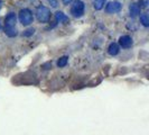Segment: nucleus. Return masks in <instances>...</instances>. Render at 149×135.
Wrapping results in <instances>:
<instances>
[{
  "label": "nucleus",
  "mask_w": 149,
  "mask_h": 135,
  "mask_svg": "<svg viewBox=\"0 0 149 135\" xmlns=\"http://www.w3.org/2000/svg\"><path fill=\"white\" fill-rule=\"evenodd\" d=\"M55 18H56V20L58 22H68V17H67L64 13H62V11H57L56 14H55Z\"/></svg>",
  "instance_id": "0eeeda50"
},
{
  "label": "nucleus",
  "mask_w": 149,
  "mask_h": 135,
  "mask_svg": "<svg viewBox=\"0 0 149 135\" xmlns=\"http://www.w3.org/2000/svg\"><path fill=\"white\" fill-rule=\"evenodd\" d=\"M84 9H85L84 2L81 0H75V1H73V5L71 8V14L76 18H80L84 14Z\"/></svg>",
  "instance_id": "f03ea898"
},
{
  "label": "nucleus",
  "mask_w": 149,
  "mask_h": 135,
  "mask_svg": "<svg viewBox=\"0 0 149 135\" xmlns=\"http://www.w3.org/2000/svg\"><path fill=\"white\" fill-rule=\"evenodd\" d=\"M0 30H1V24H0Z\"/></svg>",
  "instance_id": "a211bd4d"
},
{
  "label": "nucleus",
  "mask_w": 149,
  "mask_h": 135,
  "mask_svg": "<svg viewBox=\"0 0 149 135\" xmlns=\"http://www.w3.org/2000/svg\"><path fill=\"white\" fill-rule=\"evenodd\" d=\"M36 16H37V19L39 22H47L49 20V17H51V11L45 6H39L37 8V11H36Z\"/></svg>",
  "instance_id": "20e7f679"
},
{
  "label": "nucleus",
  "mask_w": 149,
  "mask_h": 135,
  "mask_svg": "<svg viewBox=\"0 0 149 135\" xmlns=\"http://www.w3.org/2000/svg\"><path fill=\"white\" fill-rule=\"evenodd\" d=\"M34 32H35L34 28H29V30H27L25 33H24V36H30V35H33V34H34Z\"/></svg>",
  "instance_id": "ddd939ff"
},
{
  "label": "nucleus",
  "mask_w": 149,
  "mask_h": 135,
  "mask_svg": "<svg viewBox=\"0 0 149 135\" xmlns=\"http://www.w3.org/2000/svg\"><path fill=\"white\" fill-rule=\"evenodd\" d=\"M0 8H1V1H0Z\"/></svg>",
  "instance_id": "f3484780"
},
{
  "label": "nucleus",
  "mask_w": 149,
  "mask_h": 135,
  "mask_svg": "<svg viewBox=\"0 0 149 135\" xmlns=\"http://www.w3.org/2000/svg\"><path fill=\"white\" fill-rule=\"evenodd\" d=\"M119 44L123 47V49H129L131 47L132 45V38L128 35H125V36H121L119 39Z\"/></svg>",
  "instance_id": "423d86ee"
},
{
  "label": "nucleus",
  "mask_w": 149,
  "mask_h": 135,
  "mask_svg": "<svg viewBox=\"0 0 149 135\" xmlns=\"http://www.w3.org/2000/svg\"><path fill=\"white\" fill-rule=\"evenodd\" d=\"M49 1V4L52 5V7H57V5H58V1L57 0H48Z\"/></svg>",
  "instance_id": "2eb2a0df"
},
{
  "label": "nucleus",
  "mask_w": 149,
  "mask_h": 135,
  "mask_svg": "<svg viewBox=\"0 0 149 135\" xmlns=\"http://www.w3.org/2000/svg\"><path fill=\"white\" fill-rule=\"evenodd\" d=\"M16 15L14 13H9L5 19V33L9 37H14L17 35V28H16Z\"/></svg>",
  "instance_id": "f257e3e1"
},
{
  "label": "nucleus",
  "mask_w": 149,
  "mask_h": 135,
  "mask_svg": "<svg viewBox=\"0 0 149 135\" xmlns=\"http://www.w3.org/2000/svg\"><path fill=\"white\" fill-rule=\"evenodd\" d=\"M129 11H130V16L131 17H136V16L139 15V13H140V8L139 6L137 5V4H132L130 8H129Z\"/></svg>",
  "instance_id": "6e6552de"
},
{
  "label": "nucleus",
  "mask_w": 149,
  "mask_h": 135,
  "mask_svg": "<svg viewBox=\"0 0 149 135\" xmlns=\"http://www.w3.org/2000/svg\"><path fill=\"white\" fill-rule=\"evenodd\" d=\"M122 8V5L118 2V1H112L109 2L107 6H105V11L108 14H116V13H119Z\"/></svg>",
  "instance_id": "39448f33"
},
{
  "label": "nucleus",
  "mask_w": 149,
  "mask_h": 135,
  "mask_svg": "<svg viewBox=\"0 0 149 135\" xmlns=\"http://www.w3.org/2000/svg\"><path fill=\"white\" fill-rule=\"evenodd\" d=\"M139 8H145V7H147V1L146 0H140L139 1Z\"/></svg>",
  "instance_id": "4468645a"
},
{
  "label": "nucleus",
  "mask_w": 149,
  "mask_h": 135,
  "mask_svg": "<svg viewBox=\"0 0 149 135\" xmlns=\"http://www.w3.org/2000/svg\"><path fill=\"white\" fill-rule=\"evenodd\" d=\"M104 4H105V0H94L93 6H94V8H95L97 10H100V9L103 8Z\"/></svg>",
  "instance_id": "9d476101"
},
{
  "label": "nucleus",
  "mask_w": 149,
  "mask_h": 135,
  "mask_svg": "<svg viewBox=\"0 0 149 135\" xmlns=\"http://www.w3.org/2000/svg\"><path fill=\"white\" fill-rule=\"evenodd\" d=\"M62 1H63L64 5H70V4H72V2L75 1V0H62Z\"/></svg>",
  "instance_id": "dca6fc26"
},
{
  "label": "nucleus",
  "mask_w": 149,
  "mask_h": 135,
  "mask_svg": "<svg viewBox=\"0 0 149 135\" xmlns=\"http://www.w3.org/2000/svg\"><path fill=\"white\" fill-rule=\"evenodd\" d=\"M67 61H68V58H67V56H63V58H61L60 60L57 61V65H58V68L65 67V65L67 64Z\"/></svg>",
  "instance_id": "f8f14e48"
},
{
  "label": "nucleus",
  "mask_w": 149,
  "mask_h": 135,
  "mask_svg": "<svg viewBox=\"0 0 149 135\" xmlns=\"http://www.w3.org/2000/svg\"><path fill=\"white\" fill-rule=\"evenodd\" d=\"M140 22H141V24L143 25V26H148L149 25V17L147 14H142L141 16H140Z\"/></svg>",
  "instance_id": "9b49d317"
},
{
  "label": "nucleus",
  "mask_w": 149,
  "mask_h": 135,
  "mask_svg": "<svg viewBox=\"0 0 149 135\" xmlns=\"http://www.w3.org/2000/svg\"><path fill=\"white\" fill-rule=\"evenodd\" d=\"M18 18L24 26H28L30 25L33 20H34V17H33V13L30 11L29 9H22L19 11V15H18Z\"/></svg>",
  "instance_id": "7ed1b4c3"
},
{
  "label": "nucleus",
  "mask_w": 149,
  "mask_h": 135,
  "mask_svg": "<svg viewBox=\"0 0 149 135\" xmlns=\"http://www.w3.org/2000/svg\"><path fill=\"white\" fill-rule=\"evenodd\" d=\"M108 53L110 54V55H117L118 53H119V46L118 44H116V43H112L110 44V46L108 47Z\"/></svg>",
  "instance_id": "1a4fd4ad"
}]
</instances>
